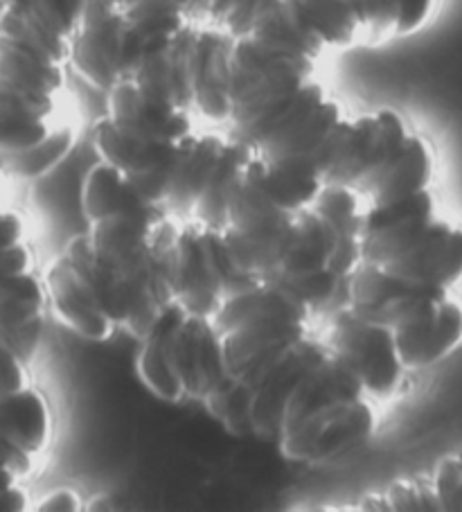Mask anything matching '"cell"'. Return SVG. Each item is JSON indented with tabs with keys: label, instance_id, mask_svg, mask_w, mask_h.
Here are the masks:
<instances>
[{
	"label": "cell",
	"instance_id": "1",
	"mask_svg": "<svg viewBox=\"0 0 462 512\" xmlns=\"http://www.w3.org/2000/svg\"><path fill=\"white\" fill-rule=\"evenodd\" d=\"M192 134V109L122 75L106 91V113L93 127V149L100 161L138 179L170 163Z\"/></svg>",
	"mask_w": 462,
	"mask_h": 512
},
{
	"label": "cell",
	"instance_id": "2",
	"mask_svg": "<svg viewBox=\"0 0 462 512\" xmlns=\"http://www.w3.org/2000/svg\"><path fill=\"white\" fill-rule=\"evenodd\" d=\"M151 269L142 280L129 282L97 264L86 233L70 237L66 249L50 264L46 287L52 314L82 339L109 341L142 307Z\"/></svg>",
	"mask_w": 462,
	"mask_h": 512
},
{
	"label": "cell",
	"instance_id": "3",
	"mask_svg": "<svg viewBox=\"0 0 462 512\" xmlns=\"http://www.w3.org/2000/svg\"><path fill=\"white\" fill-rule=\"evenodd\" d=\"M314 366L298 379L284 402L275 443L289 463L318 470L348 461L375 436L377 409L368 395L334 400Z\"/></svg>",
	"mask_w": 462,
	"mask_h": 512
},
{
	"label": "cell",
	"instance_id": "4",
	"mask_svg": "<svg viewBox=\"0 0 462 512\" xmlns=\"http://www.w3.org/2000/svg\"><path fill=\"white\" fill-rule=\"evenodd\" d=\"M5 174L0 170V330L21 343L34 361L41 346L48 296L43 278L34 271V255L25 240L21 213L3 203Z\"/></svg>",
	"mask_w": 462,
	"mask_h": 512
},
{
	"label": "cell",
	"instance_id": "5",
	"mask_svg": "<svg viewBox=\"0 0 462 512\" xmlns=\"http://www.w3.org/2000/svg\"><path fill=\"white\" fill-rule=\"evenodd\" d=\"M163 364L183 388L185 400H199L226 375L221 337L210 319L185 312L172 300L145 332Z\"/></svg>",
	"mask_w": 462,
	"mask_h": 512
},
{
	"label": "cell",
	"instance_id": "6",
	"mask_svg": "<svg viewBox=\"0 0 462 512\" xmlns=\"http://www.w3.org/2000/svg\"><path fill=\"white\" fill-rule=\"evenodd\" d=\"M109 0H86L70 39L68 68L97 91H109L145 55Z\"/></svg>",
	"mask_w": 462,
	"mask_h": 512
},
{
	"label": "cell",
	"instance_id": "7",
	"mask_svg": "<svg viewBox=\"0 0 462 512\" xmlns=\"http://www.w3.org/2000/svg\"><path fill=\"white\" fill-rule=\"evenodd\" d=\"M230 271L221 231L188 219L176 231L170 253L172 298L185 312L212 319L224 300Z\"/></svg>",
	"mask_w": 462,
	"mask_h": 512
},
{
	"label": "cell",
	"instance_id": "8",
	"mask_svg": "<svg viewBox=\"0 0 462 512\" xmlns=\"http://www.w3.org/2000/svg\"><path fill=\"white\" fill-rule=\"evenodd\" d=\"M325 341L357 370L370 400H386L397 393L406 370L397 355L393 330L363 319L343 303L330 316Z\"/></svg>",
	"mask_w": 462,
	"mask_h": 512
},
{
	"label": "cell",
	"instance_id": "9",
	"mask_svg": "<svg viewBox=\"0 0 462 512\" xmlns=\"http://www.w3.org/2000/svg\"><path fill=\"white\" fill-rule=\"evenodd\" d=\"M345 305L390 330L415 328L431 321L451 294L442 287L404 285L375 264L359 262L345 278Z\"/></svg>",
	"mask_w": 462,
	"mask_h": 512
},
{
	"label": "cell",
	"instance_id": "10",
	"mask_svg": "<svg viewBox=\"0 0 462 512\" xmlns=\"http://www.w3.org/2000/svg\"><path fill=\"white\" fill-rule=\"evenodd\" d=\"M411 131L406 118L395 109L384 107L352 116L348 147L323 183L348 185L361 194L395 163Z\"/></svg>",
	"mask_w": 462,
	"mask_h": 512
},
{
	"label": "cell",
	"instance_id": "11",
	"mask_svg": "<svg viewBox=\"0 0 462 512\" xmlns=\"http://www.w3.org/2000/svg\"><path fill=\"white\" fill-rule=\"evenodd\" d=\"M435 219L438 203L431 188L404 201L366 208L361 231V262L384 267L411 253L424 240Z\"/></svg>",
	"mask_w": 462,
	"mask_h": 512
},
{
	"label": "cell",
	"instance_id": "12",
	"mask_svg": "<svg viewBox=\"0 0 462 512\" xmlns=\"http://www.w3.org/2000/svg\"><path fill=\"white\" fill-rule=\"evenodd\" d=\"M233 34L215 23L194 25L185 46V84L192 111L217 125H228V55Z\"/></svg>",
	"mask_w": 462,
	"mask_h": 512
},
{
	"label": "cell",
	"instance_id": "13",
	"mask_svg": "<svg viewBox=\"0 0 462 512\" xmlns=\"http://www.w3.org/2000/svg\"><path fill=\"white\" fill-rule=\"evenodd\" d=\"M327 341L314 337L312 332L291 346L280 359L266 366L257 375L248 391V416H251L253 436L260 440H275L280 429V418L287 397L291 395L298 379L312 368L327 352Z\"/></svg>",
	"mask_w": 462,
	"mask_h": 512
},
{
	"label": "cell",
	"instance_id": "14",
	"mask_svg": "<svg viewBox=\"0 0 462 512\" xmlns=\"http://www.w3.org/2000/svg\"><path fill=\"white\" fill-rule=\"evenodd\" d=\"M307 334L309 321L298 319L253 321L221 334V357H224L226 375L244 386H251L266 366L280 359Z\"/></svg>",
	"mask_w": 462,
	"mask_h": 512
},
{
	"label": "cell",
	"instance_id": "15",
	"mask_svg": "<svg viewBox=\"0 0 462 512\" xmlns=\"http://www.w3.org/2000/svg\"><path fill=\"white\" fill-rule=\"evenodd\" d=\"M379 269L404 285L451 289L462 280V226L438 217L411 253Z\"/></svg>",
	"mask_w": 462,
	"mask_h": 512
},
{
	"label": "cell",
	"instance_id": "16",
	"mask_svg": "<svg viewBox=\"0 0 462 512\" xmlns=\"http://www.w3.org/2000/svg\"><path fill=\"white\" fill-rule=\"evenodd\" d=\"M341 249L339 228L314 206L293 213V240L287 258L271 278L296 285V282L332 271L336 253Z\"/></svg>",
	"mask_w": 462,
	"mask_h": 512
},
{
	"label": "cell",
	"instance_id": "17",
	"mask_svg": "<svg viewBox=\"0 0 462 512\" xmlns=\"http://www.w3.org/2000/svg\"><path fill=\"white\" fill-rule=\"evenodd\" d=\"M226 143L228 136L197 134V131L183 140L174 158L170 188H167L163 203L167 213L176 215V219H183V222L192 219V210L197 206Z\"/></svg>",
	"mask_w": 462,
	"mask_h": 512
},
{
	"label": "cell",
	"instance_id": "18",
	"mask_svg": "<svg viewBox=\"0 0 462 512\" xmlns=\"http://www.w3.org/2000/svg\"><path fill=\"white\" fill-rule=\"evenodd\" d=\"M395 346L404 370H422L449 357L462 343V305L447 298L431 321L395 330Z\"/></svg>",
	"mask_w": 462,
	"mask_h": 512
},
{
	"label": "cell",
	"instance_id": "19",
	"mask_svg": "<svg viewBox=\"0 0 462 512\" xmlns=\"http://www.w3.org/2000/svg\"><path fill=\"white\" fill-rule=\"evenodd\" d=\"M435 174V154L429 140L411 131L402 154L395 163L361 192L368 208L390 206V203L404 201L413 194L429 190Z\"/></svg>",
	"mask_w": 462,
	"mask_h": 512
},
{
	"label": "cell",
	"instance_id": "20",
	"mask_svg": "<svg viewBox=\"0 0 462 512\" xmlns=\"http://www.w3.org/2000/svg\"><path fill=\"white\" fill-rule=\"evenodd\" d=\"M221 240H224V255L230 278H271L289 253L293 240V219L289 226L266 235H248L235 231V228H224Z\"/></svg>",
	"mask_w": 462,
	"mask_h": 512
},
{
	"label": "cell",
	"instance_id": "21",
	"mask_svg": "<svg viewBox=\"0 0 462 512\" xmlns=\"http://www.w3.org/2000/svg\"><path fill=\"white\" fill-rule=\"evenodd\" d=\"M253 147L242 143V140H235L228 136V143L221 152L219 161L212 170L210 179L203 188L201 197L197 201V206L192 210V219L203 226H212L224 231L226 228V192L230 188V183L237 176V172L242 170V165L251 158Z\"/></svg>",
	"mask_w": 462,
	"mask_h": 512
},
{
	"label": "cell",
	"instance_id": "22",
	"mask_svg": "<svg viewBox=\"0 0 462 512\" xmlns=\"http://www.w3.org/2000/svg\"><path fill=\"white\" fill-rule=\"evenodd\" d=\"M248 397L251 391L242 382L224 375L210 391L201 397L203 409L212 420H217L226 434L235 438L253 436L251 416H248Z\"/></svg>",
	"mask_w": 462,
	"mask_h": 512
},
{
	"label": "cell",
	"instance_id": "23",
	"mask_svg": "<svg viewBox=\"0 0 462 512\" xmlns=\"http://www.w3.org/2000/svg\"><path fill=\"white\" fill-rule=\"evenodd\" d=\"M75 145V131L64 122L46 143L28 149L21 154H0V170L5 176H21V179H39L64 161Z\"/></svg>",
	"mask_w": 462,
	"mask_h": 512
},
{
	"label": "cell",
	"instance_id": "24",
	"mask_svg": "<svg viewBox=\"0 0 462 512\" xmlns=\"http://www.w3.org/2000/svg\"><path fill=\"white\" fill-rule=\"evenodd\" d=\"M361 25V46H381L397 39L402 0H354Z\"/></svg>",
	"mask_w": 462,
	"mask_h": 512
},
{
	"label": "cell",
	"instance_id": "25",
	"mask_svg": "<svg viewBox=\"0 0 462 512\" xmlns=\"http://www.w3.org/2000/svg\"><path fill=\"white\" fill-rule=\"evenodd\" d=\"M390 510L402 512H442L440 499L429 479H399L384 494Z\"/></svg>",
	"mask_w": 462,
	"mask_h": 512
},
{
	"label": "cell",
	"instance_id": "26",
	"mask_svg": "<svg viewBox=\"0 0 462 512\" xmlns=\"http://www.w3.org/2000/svg\"><path fill=\"white\" fill-rule=\"evenodd\" d=\"M431 481L442 512H462V454L444 456Z\"/></svg>",
	"mask_w": 462,
	"mask_h": 512
},
{
	"label": "cell",
	"instance_id": "27",
	"mask_svg": "<svg viewBox=\"0 0 462 512\" xmlns=\"http://www.w3.org/2000/svg\"><path fill=\"white\" fill-rule=\"evenodd\" d=\"M275 3V0H230V7L224 14V19L219 21V28H224L233 37H242L251 25L255 23L257 16Z\"/></svg>",
	"mask_w": 462,
	"mask_h": 512
},
{
	"label": "cell",
	"instance_id": "28",
	"mask_svg": "<svg viewBox=\"0 0 462 512\" xmlns=\"http://www.w3.org/2000/svg\"><path fill=\"white\" fill-rule=\"evenodd\" d=\"M438 0H402L397 37H411L429 23Z\"/></svg>",
	"mask_w": 462,
	"mask_h": 512
},
{
	"label": "cell",
	"instance_id": "29",
	"mask_svg": "<svg viewBox=\"0 0 462 512\" xmlns=\"http://www.w3.org/2000/svg\"><path fill=\"white\" fill-rule=\"evenodd\" d=\"M32 510H37V512H77V510H84V503H82V497H79L73 488H57V490H50L48 494H43V497L34 503Z\"/></svg>",
	"mask_w": 462,
	"mask_h": 512
},
{
	"label": "cell",
	"instance_id": "30",
	"mask_svg": "<svg viewBox=\"0 0 462 512\" xmlns=\"http://www.w3.org/2000/svg\"><path fill=\"white\" fill-rule=\"evenodd\" d=\"M84 510H120V506L115 503L111 494H97V497L84 503Z\"/></svg>",
	"mask_w": 462,
	"mask_h": 512
},
{
	"label": "cell",
	"instance_id": "31",
	"mask_svg": "<svg viewBox=\"0 0 462 512\" xmlns=\"http://www.w3.org/2000/svg\"><path fill=\"white\" fill-rule=\"evenodd\" d=\"M460 454H462V452H460Z\"/></svg>",
	"mask_w": 462,
	"mask_h": 512
}]
</instances>
